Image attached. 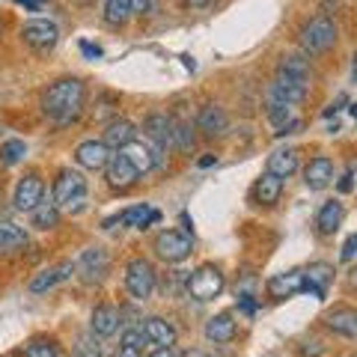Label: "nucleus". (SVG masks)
I'll return each instance as SVG.
<instances>
[{"label": "nucleus", "instance_id": "42", "mask_svg": "<svg viewBox=\"0 0 357 357\" xmlns=\"http://www.w3.org/2000/svg\"><path fill=\"white\" fill-rule=\"evenodd\" d=\"M241 310H244V312H256V304L250 301V295H244V298H241Z\"/></svg>", "mask_w": 357, "mask_h": 357}, {"label": "nucleus", "instance_id": "7", "mask_svg": "<svg viewBox=\"0 0 357 357\" xmlns=\"http://www.w3.org/2000/svg\"><path fill=\"white\" fill-rule=\"evenodd\" d=\"M75 271L81 274L84 283H102L110 271V259L105 248H86L75 262Z\"/></svg>", "mask_w": 357, "mask_h": 357}, {"label": "nucleus", "instance_id": "38", "mask_svg": "<svg viewBox=\"0 0 357 357\" xmlns=\"http://www.w3.org/2000/svg\"><path fill=\"white\" fill-rule=\"evenodd\" d=\"M128 6H131V15H146L152 9V0H128Z\"/></svg>", "mask_w": 357, "mask_h": 357}, {"label": "nucleus", "instance_id": "18", "mask_svg": "<svg viewBox=\"0 0 357 357\" xmlns=\"http://www.w3.org/2000/svg\"><path fill=\"white\" fill-rule=\"evenodd\" d=\"M331 283H333V265L328 262H316L304 271V292H312L316 298H325Z\"/></svg>", "mask_w": 357, "mask_h": 357}, {"label": "nucleus", "instance_id": "8", "mask_svg": "<svg viewBox=\"0 0 357 357\" xmlns=\"http://www.w3.org/2000/svg\"><path fill=\"white\" fill-rule=\"evenodd\" d=\"M21 39H24L33 51H51L60 42V30L48 18H33L21 27Z\"/></svg>", "mask_w": 357, "mask_h": 357}, {"label": "nucleus", "instance_id": "31", "mask_svg": "<svg viewBox=\"0 0 357 357\" xmlns=\"http://www.w3.org/2000/svg\"><path fill=\"white\" fill-rule=\"evenodd\" d=\"M30 220H33V227L36 229H42V232H48V229H54L60 223V208L54 206V203H42L33 208V215H30Z\"/></svg>", "mask_w": 357, "mask_h": 357}, {"label": "nucleus", "instance_id": "10", "mask_svg": "<svg viewBox=\"0 0 357 357\" xmlns=\"http://www.w3.org/2000/svg\"><path fill=\"white\" fill-rule=\"evenodd\" d=\"M105 178H107V185L114 188V191H128V188L140 178V173L134 170L126 155L116 152V155H110L107 164H105Z\"/></svg>", "mask_w": 357, "mask_h": 357}, {"label": "nucleus", "instance_id": "11", "mask_svg": "<svg viewBox=\"0 0 357 357\" xmlns=\"http://www.w3.org/2000/svg\"><path fill=\"white\" fill-rule=\"evenodd\" d=\"M143 137L167 152V146H173V119L167 114H149L143 122Z\"/></svg>", "mask_w": 357, "mask_h": 357}, {"label": "nucleus", "instance_id": "33", "mask_svg": "<svg viewBox=\"0 0 357 357\" xmlns=\"http://www.w3.org/2000/svg\"><path fill=\"white\" fill-rule=\"evenodd\" d=\"M24 155H27L24 140H6L3 146H0V164H3V167H15L18 161H24Z\"/></svg>", "mask_w": 357, "mask_h": 357}, {"label": "nucleus", "instance_id": "5", "mask_svg": "<svg viewBox=\"0 0 357 357\" xmlns=\"http://www.w3.org/2000/svg\"><path fill=\"white\" fill-rule=\"evenodd\" d=\"M191 250H194V238L188 236V232L164 229V232H158V238H155V253H158L164 262H182L191 256Z\"/></svg>", "mask_w": 357, "mask_h": 357}, {"label": "nucleus", "instance_id": "46", "mask_svg": "<svg viewBox=\"0 0 357 357\" xmlns=\"http://www.w3.org/2000/svg\"><path fill=\"white\" fill-rule=\"evenodd\" d=\"M178 357H199V354H194V351H185V354H178Z\"/></svg>", "mask_w": 357, "mask_h": 357}, {"label": "nucleus", "instance_id": "13", "mask_svg": "<svg viewBox=\"0 0 357 357\" xmlns=\"http://www.w3.org/2000/svg\"><path fill=\"white\" fill-rule=\"evenodd\" d=\"M110 152L102 140H84L81 146L75 149V161L84 167V170H105V164L110 158Z\"/></svg>", "mask_w": 357, "mask_h": 357}, {"label": "nucleus", "instance_id": "27", "mask_svg": "<svg viewBox=\"0 0 357 357\" xmlns=\"http://www.w3.org/2000/svg\"><path fill=\"white\" fill-rule=\"evenodd\" d=\"M155 220H161V215L155 208H149L146 203H143V206H131V208H126V211H119V215H116L119 227H137V229H146L149 223H155Z\"/></svg>", "mask_w": 357, "mask_h": 357}, {"label": "nucleus", "instance_id": "14", "mask_svg": "<svg viewBox=\"0 0 357 357\" xmlns=\"http://www.w3.org/2000/svg\"><path fill=\"white\" fill-rule=\"evenodd\" d=\"M298 292H304V271H301V268L274 274L271 280H268V295L271 298H292Z\"/></svg>", "mask_w": 357, "mask_h": 357}, {"label": "nucleus", "instance_id": "34", "mask_svg": "<svg viewBox=\"0 0 357 357\" xmlns=\"http://www.w3.org/2000/svg\"><path fill=\"white\" fill-rule=\"evenodd\" d=\"M277 72H286V75H295V77H310V63L301 57V54H289V57L280 60V69Z\"/></svg>", "mask_w": 357, "mask_h": 357}, {"label": "nucleus", "instance_id": "6", "mask_svg": "<svg viewBox=\"0 0 357 357\" xmlns=\"http://www.w3.org/2000/svg\"><path fill=\"white\" fill-rule=\"evenodd\" d=\"M188 292L197 301H211L223 292V274L218 265H199L197 271L188 277Z\"/></svg>", "mask_w": 357, "mask_h": 357}, {"label": "nucleus", "instance_id": "30", "mask_svg": "<svg viewBox=\"0 0 357 357\" xmlns=\"http://www.w3.org/2000/svg\"><path fill=\"white\" fill-rule=\"evenodd\" d=\"M173 146L178 152H194L197 146V126L188 119H173Z\"/></svg>", "mask_w": 357, "mask_h": 357}, {"label": "nucleus", "instance_id": "20", "mask_svg": "<svg viewBox=\"0 0 357 357\" xmlns=\"http://www.w3.org/2000/svg\"><path fill=\"white\" fill-rule=\"evenodd\" d=\"M140 331H143V337H146L152 345H167V349H173V345H176V328L167 319L149 316L140 325Z\"/></svg>", "mask_w": 357, "mask_h": 357}, {"label": "nucleus", "instance_id": "35", "mask_svg": "<svg viewBox=\"0 0 357 357\" xmlns=\"http://www.w3.org/2000/svg\"><path fill=\"white\" fill-rule=\"evenodd\" d=\"M24 357H60V349L51 340H33L24 349Z\"/></svg>", "mask_w": 357, "mask_h": 357}, {"label": "nucleus", "instance_id": "40", "mask_svg": "<svg viewBox=\"0 0 357 357\" xmlns=\"http://www.w3.org/2000/svg\"><path fill=\"white\" fill-rule=\"evenodd\" d=\"M140 349H131V345H119V357H140Z\"/></svg>", "mask_w": 357, "mask_h": 357}, {"label": "nucleus", "instance_id": "1", "mask_svg": "<svg viewBox=\"0 0 357 357\" xmlns=\"http://www.w3.org/2000/svg\"><path fill=\"white\" fill-rule=\"evenodd\" d=\"M84 98H86V86L77 81V77H63V81H54L45 89L42 114L54 119L57 126H69L84 110Z\"/></svg>", "mask_w": 357, "mask_h": 357}, {"label": "nucleus", "instance_id": "26", "mask_svg": "<svg viewBox=\"0 0 357 357\" xmlns=\"http://www.w3.org/2000/svg\"><path fill=\"white\" fill-rule=\"evenodd\" d=\"M265 167H268L265 173H271L277 178H289V176L298 170V152L295 149H277V152L268 155V164Z\"/></svg>", "mask_w": 357, "mask_h": 357}, {"label": "nucleus", "instance_id": "43", "mask_svg": "<svg viewBox=\"0 0 357 357\" xmlns=\"http://www.w3.org/2000/svg\"><path fill=\"white\" fill-rule=\"evenodd\" d=\"M211 164H215V155H203V158H199V167H203V170H206V167H211Z\"/></svg>", "mask_w": 357, "mask_h": 357}, {"label": "nucleus", "instance_id": "39", "mask_svg": "<svg viewBox=\"0 0 357 357\" xmlns=\"http://www.w3.org/2000/svg\"><path fill=\"white\" fill-rule=\"evenodd\" d=\"M81 51L86 54V57H102V48H98V45H89V42L81 45Z\"/></svg>", "mask_w": 357, "mask_h": 357}, {"label": "nucleus", "instance_id": "4", "mask_svg": "<svg viewBox=\"0 0 357 357\" xmlns=\"http://www.w3.org/2000/svg\"><path fill=\"white\" fill-rule=\"evenodd\" d=\"M126 289L131 298L146 301L155 292V268L149 259H131L126 265Z\"/></svg>", "mask_w": 357, "mask_h": 357}, {"label": "nucleus", "instance_id": "41", "mask_svg": "<svg viewBox=\"0 0 357 357\" xmlns=\"http://www.w3.org/2000/svg\"><path fill=\"white\" fill-rule=\"evenodd\" d=\"M149 357H176L173 349H167V345H158L155 351H149Z\"/></svg>", "mask_w": 357, "mask_h": 357}, {"label": "nucleus", "instance_id": "15", "mask_svg": "<svg viewBox=\"0 0 357 357\" xmlns=\"http://www.w3.org/2000/svg\"><path fill=\"white\" fill-rule=\"evenodd\" d=\"M197 128L206 134V137H223L229 131V116L227 110L218 107V105H206L199 110V119H197Z\"/></svg>", "mask_w": 357, "mask_h": 357}, {"label": "nucleus", "instance_id": "29", "mask_svg": "<svg viewBox=\"0 0 357 357\" xmlns=\"http://www.w3.org/2000/svg\"><path fill=\"white\" fill-rule=\"evenodd\" d=\"M122 155H126V158L131 161V167H134V170H137V173H149L152 170V167H155V158H152V152H149V146H146V143H137V140H131L128 143V146L126 149H119Z\"/></svg>", "mask_w": 357, "mask_h": 357}, {"label": "nucleus", "instance_id": "45", "mask_svg": "<svg viewBox=\"0 0 357 357\" xmlns=\"http://www.w3.org/2000/svg\"><path fill=\"white\" fill-rule=\"evenodd\" d=\"M15 3H21V6H27V9H39V0H15Z\"/></svg>", "mask_w": 357, "mask_h": 357}, {"label": "nucleus", "instance_id": "22", "mask_svg": "<svg viewBox=\"0 0 357 357\" xmlns=\"http://www.w3.org/2000/svg\"><path fill=\"white\" fill-rule=\"evenodd\" d=\"M280 194H283V178H277L271 173H262L256 178V188H253V197L259 206H274L280 203Z\"/></svg>", "mask_w": 357, "mask_h": 357}, {"label": "nucleus", "instance_id": "9", "mask_svg": "<svg viewBox=\"0 0 357 357\" xmlns=\"http://www.w3.org/2000/svg\"><path fill=\"white\" fill-rule=\"evenodd\" d=\"M86 197V178L77 170H63L54 182V206H72Z\"/></svg>", "mask_w": 357, "mask_h": 357}, {"label": "nucleus", "instance_id": "19", "mask_svg": "<svg viewBox=\"0 0 357 357\" xmlns=\"http://www.w3.org/2000/svg\"><path fill=\"white\" fill-rule=\"evenodd\" d=\"M119 321H122V312L116 307H110V304H102V307H96L93 310V321H89V328H93L96 337H114V333L119 331Z\"/></svg>", "mask_w": 357, "mask_h": 357}, {"label": "nucleus", "instance_id": "25", "mask_svg": "<svg viewBox=\"0 0 357 357\" xmlns=\"http://www.w3.org/2000/svg\"><path fill=\"white\" fill-rule=\"evenodd\" d=\"M236 337V319L229 312H218L206 321V340L208 342H229Z\"/></svg>", "mask_w": 357, "mask_h": 357}, {"label": "nucleus", "instance_id": "2", "mask_svg": "<svg viewBox=\"0 0 357 357\" xmlns=\"http://www.w3.org/2000/svg\"><path fill=\"white\" fill-rule=\"evenodd\" d=\"M307 77H295V75H286V72H277L274 75V84L268 86V105H286L292 107L298 102L307 98Z\"/></svg>", "mask_w": 357, "mask_h": 357}, {"label": "nucleus", "instance_id": "28", "mask_svg": "<svg viewBox=\"0 0 357 357\" xmlns=\"http://www.w3.org/2000/svg\"><path fill=\"white\" fill-rule=\"evenodd\" d=\"M27 244L24 227H18L13 220H0V253H15Z\"/></svg>", "mask_w": 357, "mask_h": 357}, {"label": "nucleus", "instance_id": "36", "mask_svg": "<svg viewBox=\"0 0 357 357\" xmlns=\"http://www.w3.org/2000/svg\"><path fill=\"white\" fill-rule=\"evenodd\" d=\"M351 178H354V167L349 164V167H345V173H342V178H340V185H337L340 194H351V185H354Z\"/></svg>", "mask_w": 357, "mask_h": 357}, {"label": "nucleus", "instance_id": "12", "mask_svg": "<svg viewBox=\"0 0 357 357\" xmlns=\"http://www.w3.org/2000/svg\"><path fill=\"white\" fill-rule=\"evenodd\" d=\"M42 194H45V185L36 173H27L21 182L15 185V208L21 211H33L42 203Z\"/></svg>", "mask_w": 357, "mask_h": 357}, {"label": "nucleus", "instance_id": "16", "mask_svg": "<svg viewBox=\"0 0 357 357\" xmlns=\"http://www.w3.org/2000/svg\"><path fill=\"white\" fill-rule=\"evenodd\" d=\"M331 182H333V161L325 158V155L312 158L304 167V185L310 188V191H321V188H328Z\"/></svg>", "mask_w": 357, "mask_h": 357}, {"label": "nucleus", "instance_id": "23", "mask_svg": "<svg viewBox=\"0 0 357 357\" xmlns=\"http://www.w3.org/2000/svg\"><path fill=\"white\" fill-rule=\"evenodd\" d=\"M325 325H328L333 333H340V337L354 340V337H357V312H354L351 307H340V310H333L331 316L325 319Z\"/></svg>", "mask_w": 357, "mask_h": 357}, {"label": "nucleus", "instance_id": "17", "mask_svg": "<svg viewBox=\"0 0 357 357\" xmlns=\"http://www.w3.org/2000/svg\"><path fill=\"white\" fill-rule=\"evenodd\" d=\"M72 274H75V265H72V262H63V265H57V268H45V271H39L36 277H33L27 289H30L33 295H42V292H48V289H54L57 283L69 280Z\"/></svg>", "mask_w": 357, "mask_h": 357}, {"label": "nucleus", "instance_id": "37", "mask_svg": "<svg viewBox=\"0 0 357 357\" xmlns=\"http://www.w3.org/2000/svg\"><path fill=\"white\" fill-rule=\"evenodd\" d=\"M354 248H357V236H349L345 238V244H342V262H351L354 259Z\"/></svg>", "mask_w": 357, "mask_h": 357}, {"label": "nucleus", "instance_id": "44", "mask_svg": "<svg viewBox=\"0 0 357 357\" xmlns=\"http://www.w3.org/2000/svg\"><path fill=\"white\" fill-rule=\"evenodd\" d=\"M185 3H188V6H197V9H203V6L211 3V0H185Z\"/></svg>", "mask_w": 357, "mask_h": 357}, {"label": "nucleus", "instance_id": "24", "mask_svg": "<svg viewBox=\"0 0 357 357\" xmlns=\"http://www.w3.org/2000/svg\"><path fill=\"white\" fill-rule=\"evenodd\" d=\"M342 215H345V208L340 199H328L325 206L319 208V215H316V227L321 236H333V232L340 229V223H342Z\"/></svg>", "mask_w": 357, "mask_h": 357}, {"label": "nucleus", "instance_id": "3", "mask_svg": "<svg viewBox=\"0 0 357 357\" xmlns=\"http://www.w3.org/2000/svg\"><path fill=\"white\" fill-rule=\"evenodd\" d=\"M333 42H337V24H333V18H328V15H316L301 30V48L307 54L328 51V48H333Z\"/></svg>", "mask_w": 357, "mask_h": 357}, {"label": "nucleus", "instance_id": "21", "mask_svg": "<svg viewBox=\"0 0 357 357\" xmlns=\"http://www.w3.org/2000/svg\"><path fill=\"white\" fill-rule=\"evenodd\" d=\"M134 134H137V131H134V126H131V122L128 119H110L107 122V126H105V146L107 149H126L128 146V143L134 140Z\"/></svg>", "mask_w": 357, "mask_h": 357}, {"label": "nucleus", "instance_id": "32", "mask_svg": "<svg viewBox=\"0 0 357 357\" xmlns=\"http://www.w3.org/2000/svg\"><path fill=\"white\" fill-rule=\"evenodd\" d=\"M131 18L128 0H105V21L110 27H126Z\"/></svg>", "mask_w": 357, "mask_h": 357}]
</instances>
